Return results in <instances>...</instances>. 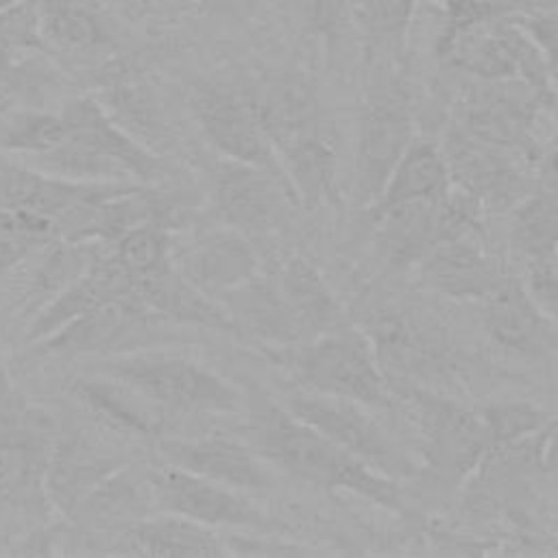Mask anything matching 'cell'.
Wrapping results in <instances>:
<instances>
[{
    "mask_svg": "<svg viewBox=\"0 0 558 558\" xmlns=\"http://www.w3.org/2000/svg\"><path fill=\"white\" fill-rule=\"evenodd\" d=\"M286 408L375 471L399 482L418 475V464L371 414L368 405L296 388L288 395Z\"/></svg>",
    "mask_w": 558,
    "mask_h": 558,
    "instance_id": "obj_7",
    "label": "cell"
},
{
    "mask_svg": "<svg viewBox=\"0 0 558 558\" xmlns=\"http://www.w3.org/2000/svg\"><path fill=\"white\" fill-rule=\"evenodd\" d=\"M116 377L166 412L229 414L240 410V392L203 364L163 351H124L107 355L100 371Z\"/></svg>",
    "mask_w": 558,
    "mask_h": 558,
    "instance_id": "obj_5",
    "label": "cell"
},
{
    "mask_svg": "<svg viewBox=\"0 0 558 558\" xmlns=\"http://www.w3.org/2000/svg\"><path fill=\"white\" fill-rule=\"evenodd\" d=\"M4 100H7V94H4V92H2V89H0V107H2V105H4Z\"/></svg>",
    "mask_w": 558,
    "mask_h": 558,
    "instance_id": "obj_54",
    "label": "cell"
},
{
    "mask_svg": "<svg viewBox=\"0 0 558 558\" xmlns=\"http://www.w3.org/2000/svg\"><path fill=\"white\" fill-rule=\"evenodd\" d=\"M508 246L521 268L558 259V192L534 187L508 211Z\"/></svg>",
    "mask_w": 558,
    "mask_h": 558,
    "instance_id": "obj_32",
    "label": "cell"
},
{
    "mask_svg": "<svg viewBox=\"0 0 558 558\" xmlns=\"http://www.w3.org/2000/svg\"><path fill=\"white\" fill-rule=\"evenodd\" d=\"M109 116L135 140L155 150L157 142L168 135L163 111L150 85L131 70L111 72L98 96Z\"/></svg>",
    "mask_w": 558,
    "mask_h": 558,
    "instance_id": "obj_33",
    "label": "cell"
},
{
    "mask_svg": "<svg viewBox=\"0 0 558 558\" xmlns=\"http://www.w3.org/2000/svg\"><path fill=\"white\" fill-rule=\"evenodd\" d=\"M11 54L13 50L0 39V78L11 70Z\"/></svg>",
    "mask_w": 558,
    "mask_h": 558,
    "instance_id": "obj_50",
    "label": "cell"
},
{
    "mask_svg": "<svg viewBox=\"0 0 558 558\" xmlns=\"http://www.w3.org/2000/svg\"><path fill=\"white\" fill-rule=\"evenodd\" d=\"M107 248L113 262L135 281L150 277L174 262L170 231L159 220L131 229L116 242L107 244Z\"/></svg>",
    "mask_w": 558,
    "mask_h": 558,
    "instance_id": "obj_36",
    "label": "cell"
},
{
    "mask_svg": "<svg viewBox=\"0 0 558 558\" xmlns=\"http://www.w3.org/2000/svg\"><path fill=\"white\" fill-rule=\"evenodd\" d=\"M218 301L233 318L240 336H251L259 347L301 342V331L277 279L257 272Z\"/></svg>",
    "mask_w": 558,
    "mask_h": 558,
    "instance_id": "obj_25",
    "label": "cell"
},
{
    "mask_svg": "<svg viewBox=\"0 0 558 558\" xmlns=\"http://www.w3.org/2000/svg\"><path fill=\"white\" fill-rule=\"evenodd\" d=\"M371 220L373 246L395 270L414 268L442 242L464 235L484 238V209L458 187L440 198L395 205Z\"/></svg>",
    "mask_w": 558,
    "mask_h": 558,
    "instance_id": "obj_6",
    "label": "cell"
},
{
    "mask_svg": "<svg viewBox=\"0 0 558 558\" xmlns=\"http://www.w3.org/2000/svg\"><path fill=\"white\" fill-rule=\"evenodd\" d=\"M172 2H179V4H190V2H196V0H172Z\"/></svg>",
    "mask_w": 558,
    "mask_h": 558,
    "instance_id": "obj_55",
    "label": "cell"
},
{
    "mask_svg": "<svg viewBox=\"0 0 558 558\" xmlns=\"http://www.w3.org/2000/svg\"><path fill=\"white\" fill-rule=\"evenodd\" d=\"M135 294L153 314L163 320L240 336L222 303L187 281L174 262L168 268L140 279Z\"/></svg>",
    "mask_w": 558,
    "mask_h": 558,
    "instance_id": "obj_26",
    "label": "cell"
},
{
    "mask_svg": "<svg viewBox=\"0 0 558 558\" xmlns=\"http://www.w3.org/2000/svg\"><path fill=\"white\" fill-rule=\"evenodd\" d=\"M451 187L453 183L440 144L414 137L388 177L381 194L366 207V214L373 218L395 205L440 198Z\"/></svg>",
    "mask_w": 558,
    "mask_h": 558,
    "instance_id": "obj_29",
    "label": "cell"
},
{
    "mask_svg": "<svg viewBox=\"0 0 558 558\" xmlns=\"http://www.w3.org/2000/svg\"><path fill=\"white\" fill-rule=\"evenodd\" d=\"M484 329L495 347L523 360L554 351V325L512 275L484 301Z\"/></svg>",
    "mask_w": 558,
    "mask_h": 558,
    "instance_id": "obj_22",
    "label": "cell"
},
{
    "mask_svg": "<svg viewBox=\"0 0 558 558\" xmlns=\"http://www.w3.org/2000/svg\"><path fill=\"white\" fill-rule=\"evenodd\" d=\"M272 150L296 203L305 205L307 209H318L320 205H342L338 185V155L325 129V120L281 140Z\"/></svg>",
    "mask_w": 558,
    "mask_h": 558,
    "instance_id": "obj_21",
    "label": "cell"
},
{
    "mask_svg": "<svg viewBox=\"0 0 558 558\" xmlns=\"http://www.w3.org/2000/svg\"><path fill=\"white\" fill-rule=\"evenodd\" d=\"M543 471L551 477V482L558 486V423L549 429L543 447Z\"/></svg>",
    "mask_w": 558,
    "mask_h": 558,
    "instance_id": "obj_48",
    "label": "cell"
},
{
    "mask_svg": "<svg viewBox=\"0 0 558 558\" xmlns=\"http://www.w3.org/2000/svg\"><path fill=\"white\" fill-rule=\"evenodd\" d=\"M510 20L527 33L547 65L558 70V11H514Z\"/></svg>",
    "mask_w": 558,
    "mask_h": 558,
    "instance_id": "obj_45",
    "label": "cell"
},
{
    "mask_svg": "<svg viewBox=\"0 0 558 558\" xmlns=\"http://www.w3.org/2000/svg\"><path fill=\"white\" fill-rule=\"evenodd\" d=\"M0 39L15 50H39L46 46L33 0H17L0 11Z\"/></svg>",
    "mask_w": 558,
    "mask_h": 558,
    "instance_id": "obj_42",
    "label": "cell"
},
{
    "mask_svg": "<svg viewBox=\"0 0 558 558\" xmlns=\"http://www.w3.org/2000/svg\"><path fill=\"white\" fill-rule=\"evenodd\" d=\"M50 445L33 434H0V501L24 497L44 486Z\"/></svg>",
    "mask_w": 558,
    "mask_h": 558,
    "instance_id": "obj_35",
    "label": "cell"
},
{
    "mask_svg": "<svg viewBox=\"0 0 558 558\" xmlns=\"http://www.w3.org/2000/svg\"><path fill=\"white\" fill-rule=\"evenodd\" d=\"M521 283L541 314L558 327V259L523 266Z\"/></svg>",
    "mask_w": 558,
    "mask_h": 558,
    "instance_id": "obj_44",
    "label": "cell"
},
{
    "mask_svg": "<svg viewBox=\"0 0 558 558\" xmlns=\"http://www.w3.org/2000/svg\"><path fill=\"white\" fill-rule=\"evenodd\" d=\"M514 13L506 0H442V24L434 41V52L447 46L456 35Z\"/></svg>",
    "mask_w": 558,
    "mask_h": 558,
    "instance_id": "obj_41",
    "label": "cell"
},
{
    "mask_svg": "<svg viewBox=\"0 0 558 558\" xmlns=\"http://www.w3.org/2000/svg\"><path fill=\"white\" fill-rule=\"evenodd\" d=\"M259 349L299 390L357 401L371 410L395 405L371 340L355 325L294 344Z\"/></svg>",
    "mask_w": 558,
    "mask_h": 558,
    "instance_id": "obj_4",
    "label": "cell"
},
{
    "mask_svg": "<svg viewBox=\"0 0 558 558\" xmlns=\"http://www.w3.org/2000/svg\"><path fill=\"white\" fill-rule=\"evenodd\" d=\"M146 482L153 501L161 510L187 517L207 527L268 534L283 532V525L259 510L244 493L177 464L166 462L148 469Z\"/></svg>",
    "mask_w": 558,
    "mask_h": 558,
    "instance_id": "obj_9",
    "label": "cell"
},
{
    "mask_svg": "<svg viewBox=\"0 0 558 558\" xmlns=\"http://www.w3.org/2000/svg\"><path fill=\"white\" fill-rule=\"evenodd\" d=\"M13 401H15V395H13V386H11V375L7 371V362H4L2 344H0V412L11 410Z\"/></svg>",
    "mask_w": 558,
    "mask_h": 558,
    "instance_id": "obj_49",
    "label": "cell"
},
{
    "mask_svg": "<svg viewBox=\"0 0 558 558\" xmlns=\"http://www.w3.org/2000/svg\"><path fill=\"white\" fill-rule=\"evenodd\" d=\"M74 397L109 427L146 438H163L166 410L144 397L137 388L98 373L96 377H81L72 384Z\"/></svg>",
    "mask_w": 558,
    "mask_h": 558,
    "instance_id": "obj_27",
    "label": "cell"
},
{
    "mask_svg": "<svg viewBox=\"0 0 558 558\" xmlns=\"http://www.w3.org/2000/svg\"><path fill=\"white\" fill-rule=\"evenodd\" d=\"M362 331L371 340L390 390L412 384L453 395V388L464 386L460 347L438 320L416 305L388 303L375 307Z\"/></svg>",
    "mask_w": 558,
    "mask_h": 558,
    "instance_id": "obj_2",
    "label": "cell"
},
{
    "mask_svg": "<svg viewBox=\"0 0 558 558\" xmlns=\"http://www.w3.org/2000/svg\"><path fill=\"white\" fill-rule=\"evenodd\" d=\"M277 283L296 320L301 340L353 325L320 270L307 257H288L279 268Z\"/></svg>",
    "mask_w": 558,
    "mask_h": 558,
    "instance_id": "obj_28",
    "label": "cell"
},
{
    "mask_svg": "<svg viewBox=\"0 0 558 558\" xmlns=\"http://www.w3.org/2000/svg\"><path fill=\"white\" fill-rule=\"evenodd\" d=\"M551 85H554V89L558 94V70H551Z\"/></svg>",
    "mask_w": 558,
    "mask_h": 558,
    "instance_id": "obj_51",
    "label": "cell"
},
{
    "mask_svg": "<svg viewBox=\"0 0 558 558\" xmlns=\"http://www.w3.org/2000/svg\"><path fill=\"white\" fill-rule=\"evenodd\" d=\"M133 183V181H129ZM126 183H85L41 172L20 159L0 161V207L44 216L57 238H72L89 211Z\"/></svg>",
    "mask_w": 558,
    "mask_h": 558,
    "instance_id": "obj_12",
    "label": "cell"
},
{
    "mask_svg": "<svg viewBox=\"0 0 558 558\" xmlns=\"http://www.w3.org/2000/svg\"><path fill=\"white\" fill-rule=\"evenodd\" d=\"M59 113L70 142L120 163L137 183L150 185L166 177L168 163L153 148L124 131L96 96L74 98L65 102Z\"/></svg>",
    "mask_w": 558,
    "mask_h": 558,
    "instance_id": "obj_18",
    "label": "cell"
},
{
    "mask_svg": "<svg viewBox=\"0 0 558 558\" xmlns=\"http://www.w3.org/2000/svg\"><path fill=\"white\" fill-rule=\"evenodd\" d=\"M416 11V0H362L357 22L371 57L399 54Z\"/></svg>",
    "mask_w": 558,
    "mask_h": 558,
    "instance_id": "obj_37",
    "label": "cell"
},
{
    "mask_svg": "<svg viewBox=\"0 0 558 558\" xmlns=\"http://www.w3.org/2000/svg\"><path fill=\"white\" fill-rule=\"evenodd\" d=\"M246 96L272 148L281 140L323 122L318 92L314 83L296 70L270 72L257 78L255 85L246 89Z\"/></svg>",
    "mask_w": 558,
    "mask_h": 558,
    "instance_id": "obj_23",
    "label": "cell"
},
{
    "mask_svg": "<svg viewBox=\"0 0 558 558\" xmlns=\"http://www.w3.org/2000/svg\"><path fill=\"white\" fill-rule=\"evenodd\" d=\"M135 286L137 281L113 262L107 244H98L89 266L41 305L26 329V340L31 344H39L89 310L107 301L135 294Z\"/></svg>",
    "mask_w": 558,
    "mask_h": 558,
    "instance_id": "obj_19",
    "label": "cell"
},
{
    "mask_svg": "<svg viewBox=\"0 0 558 558\" xmlns=\"http://www.w3.org/2000/svg\"><path fill=\"white\" fill-rule=\"evenodd\" d=\"M181 275L216 301L259 272V259L251 238L231 227H218L198 235L174 259Z\"/></svg>",
    "mask_w": 558,
    "mask_h": 558,
    "instance_id": "obj_20",
    "label": "cell"
},
{
    "mask_svg": "<svg viewBox=\"0 0 558 558\" xmlns=\"http://www.w3.org/2000/svg\"><path fill=\"white\" fill-rule=\"evenodd\" d=\"M100 2L118 15L140 22V20L157 15L168 0H100Z\"/></svg>",
    "mask_w": 558,
    "mask_h": 558,
    "instance_id": "obj_46",
    "label": "cell"
},
{
    "mask_svg": "<svg viewBox=\"0 0 558 558\" xmlns=\"http://www.w3.org/2000/svg\"><path fill=\"white\" fill-rule=\"evenodd\" d=\"M122 466L124 460L113 451L83 436H72L50 449L44 488L59 510L72 514L105 480L122 471Z\"/></svg>",
    "mask_w": 558,
    "mask_h": 558,
    "instance_id": "obj_24",
    "label": "cell"
},
{
    "mask_svg": "<svg viewBox=\"0 0 558 558\" xmlns=\"http://www.w3.org/2000/svg\"><path fill=\"white\" fill-rule=\"evenodd\" d=\"M536 163H538L541 181L545 183V187L558 192V113H556V133L549 142V146L545 150H541V157Z\"/></svg>",
    "mask_w": 558,
    "mask_h": 558,
    "instance_id": "obj_47",
    "label": "cell"
},
{
    "mask_svg": "<svg viewBox=\"0 0 558 558\" xmlns=\"http://www.w3.org/2000/svg\"><path fill=\"white\" fill-rule=\"evenodd\" d=\"M414 140V122L405 92L397 83L371 89L355 131L353 196L368 207L384 190L395 166Z\"/></svg>",
    "mask_w": 558,
    "mask_h": 558,
    "instance_id": "obj_8",
    "label": "cell"
},
{
    "mask_svg": "<svg viewBox=\"0 0 558 558\" xmlns=\"http://www.w3.org/2000/svg\"><path fill=\"white\" fill-rule=\"evenodd\" d=\"M157 320L163 318L153 314L137 294H131L89 310L50 338L41 340L37 347L61 355H116L148 344V336Z\"/></svg>",
    "mask_w": 558,
    "mask_h": 558,
    "instance_id": "obj_15",
    "label": "cell"
},
{
    "mask_svg": "<svg viewBox=\"0 0 558 558\" xmlns=\"http://www.w3.org/2000/svg\"><path fill=\"white\" fill-rule=\"evenodd\" d=\"M41 35L65 52L92 54L116 44L100 0H33Z\"/></svg>",
    "mask_w": 558,
    "mask_h": 558,
    "instance_id": "obj_30",
    "label": "cell"
},
{
    "mask_svg": "<svg viewBox=\"0 0 558 558\" xmlns=\"http://www.w3.org/2000/svg\"><path fill=\"white\" fill-rule=\"evenodd\" d=\"M187 107L201 135L222 159L266 168L286 181L279 159L257 122L246 89H238L216 78H201L190 85Z\"/></svg>",
    "mask_w": 558,
    "mask_h": 558,
    "instance_id": "obj_10",
    "label": "cell"
},
{
    "mask_svg": "<svg viewBox=\"0 0 558 558\" xmlns=\"http://www.w3.org/2000/svg\"><path fill=\"white\" fill-rule=\"evenodd\" d=\"M13 2H17V0H0V11L4 9V7H9V4H13Z\"/></svg>",
    "mask_w": 558,
    "mask_h": 558,
    "instance_id": "obj_53",
    "label": "cell"
},
{
    "mask_svg": "<svg viewBox=\"0 0 558 558\" xmlns=\"http://www.w3.org/2000/svg\"><path fill=\"white\" fill-rule=\"evenodd\" d=\"M246 440L288 477L327 493L357 495L401 517L412 514L399 480L375 471L257 388L246 401Z\"/></svg>",
    "mask_w": 558,
    "mask_h": 558,
    "instance_id": "obj_1",
    "label": "cell"
},
{
    "mask_svg": "<svg viewBox=\"0 0 558 558\" xmlns=\"http://www.w3.org/2000/svg\"><path fill=\"white\" fill-rule=\"evenodd\" d=\"M166 462L209 477L240 493H266L275 486V469L248 445L225 434L196 438H161Z\"/></svg>",
    "mask_w": 558,
    "mask_h": 558,
    "instance_id": "obj_16",
    "label": "cell"
},
{
    "mask_svg": "<svg viewBox=\"0 0 558 558\" xmlns=\"http://www.w3.org/2000/svg\"><path fill=\"white\" fill-rule=\"evenodd\" d=\"M129 551L142 556H220L229 554L225 536L187 517L166 512L140 519L126 532Z\"/></svg>",
    "mask_w": 558,
    "mask_h": 558,
    "instance_id": "obj_31",
    "label": "cell"
},
{
    "mask_svg": "<svg viewBox=\"0 0 558 558\" xmlns=\"http://www.w3.org/2000/svg\"><path fill=\"white\" fill-rule=\"evenodd\" d=\"M57 238L54 225L28 211L0 207V277Z\"/></svg>",
    "mask_w": 558,
    "mask_h": 558,
    "instance_id": "obj_39",
    "label": "cell"
},
{
    "mask_svg": "<svg viewBox=\"0 0 558 558\" xmlns=\"http://www.w3.org/2000/svg\"><path fill=\"white\" fill-rule=\"evenodd\" d=\"M416 286L453 301H486L510 275L484 246L482 235L438 244L414 268Z\"/></svg>",
    "mask_w": 558,
    "mask_h": 558,
    "instance_id": "obj_17",
    "label": "cell"
},
{
    "mask_svg": "<svg viewBox=\"0 0 558 558\" xmlns=\"http://www.w3.org/2000/svg\"><path fill=\"white\" fill-rule=\"evenodd\" d=\"M65 135L61 113L20 111L0 129V148L15 155V159H31L54 148Z\"/></svg>",
    "mask_w": 558,
    "mask_h": 558,
    "instance_id": "obj_40",
    "label": "cell"
},
{
    "mask_svg": "<svg viewBox=\"0 0 558 558\" xmlns=\"http://www.w3.org/2000/svg\"><path fill=\"white\" fill-rule=\"evenodd\" d=\"M554 353L558 355V327H554Z\"/></svg>",
    "mask_w": 558,
    "mask_h": 558,
    "instance_id": "obj_52",
    "label": "cell"
},
{
    "mask_svg": "<svg viewBox=\"0 0 558 558\" xmlns=\"http://www.w3.org/2000/svg\"><path fill=\"white\" fill-rule=\"evenodd\" d=\"M390 392L412 425L421 453L418 471L425 477L451 490L480 471L490 451V436L480 410L451 392L412 384Z\"/></svg>",
    "mask_w": 558,
    "mask_h": 558,
    "instance_id": "obj_3",
    "label": "cell"
},
{
    "mask_svg": "<svg viewBox=\"0 0 558 558\" xmlns=\"http://www.w3.org/2000/svg\"><path fill=\"white\" fill-rule=\"evenodd\" d=\"M296 4L303 28L331 48L347 24V0H296Z\"/></svg>",
    "mask_w": 558,
    "mask_h": 558,
    "instance_id": "obj_43",
    "label": "cell"
},
{
    "mask_svg": "<svg viewBox=\"0 0 558 558\" xmlns=\"http://www.w3.org/2000/svg\"><path fill=\"white\" fill-rule=\"evenodd\" d=\"M480 414L490 436V449H501L521 442L545 432L556 423L549 412L521 399L493 401L480 408Z\"/></svg>",
    "mask_w": 558,
    "mask_h": 558,
    "instance_id": "obj_38",
    "label": "cell"
},
{
    "mask_svg": "<svg viewBox=\"0 0 558 558\" xmlns=\"http://www.w3.org/2000/svg\"><path fill=\"white\" fill-rule=\"evenodd\" d=\"M440 148L453 187L469 194L484 214L510 211L534 190L521 157L469 135L456 122L445 131Z\"/></svg>",
    "mask_w": 558,
    "mask_h": 558,
    "instance_id": "obj_11",
    "label": "cell"
},
{
    "mask_svg": "<svg viewBox=\"0 0 558 558\" xmlns=\"http://www.w3.org/2000/svg\"><path fill=\"white\" fill-rule=\"evenodd\" d=\"M508 83L510 81H477L475 89L466 92L460 100L453 122L469 135L504 148L525 163H534L538 161L541 150L536 148L532 129L538 105L543 107L545 102L527 87L517 92L506 87Z\"/></svg>",
    "mask_w": 558,
    "mask_h": 558,
    "instance_id": "obj_13",
    "label": "cell"
},
{
    "mask_svg": "<svg viewBox=\"0 0 558 558\" xmlns=\"http://www.w3.org/2000/svg\"><path fill=\"white\" fill-rule=\"evenodd\" d=\"M495 22L497 20L456 35L447 46L436 50V54L475 81H519L517 68L497 33Z\"/></svg>",
    "mask_w": 558,
    "mask_h": 558,
    "instance_id": "obj_34",
    "label": "cell"
},
{
    "mask_svg": "<svg viewBox=\"0 0 558 558\" xmlns=\"http://www.w3.org/2000/svg\"><path fill=\"white\" fill-rule=\"evenodd\" d=\"M214 211L225 227L251 235L279 227L286 201L294 198L288 183L275 172L233 159H222L211 170Z\"/></svg>",
    "mask_w": 558,
    "mask_h": 558,
    "instance_id": "obj_14",
    "label": "cell"
}]
</instances>
